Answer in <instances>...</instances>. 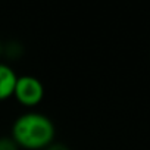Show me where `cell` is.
I'll return each instance as SVG.
<instances>
[{"label":"cell","instance_id":"1","mask_svg":"<svg viewBox=\"0 0 150 150\" xmlns=\"http://www.w3.org/2000/svg\"><path fill=\"white\" fill-rule=\"evenodd\" d=\"M11 137L19 149L44 150L54 141L56 127L47 115L28 110L16 116L12 124Z\"/></svg>","mask_w":150,"mask_h":150},{"label":"cell","instance_id":"5","mask_svg":"<svg viewBox=\"0 0 150 150\" xmlns=\"http://www.w3.org/2000/svg\"><path fill=\"white\" fill-rule=\"evenodd\" d=\"M0 150H19V147L11 135H2L0 137Z\"/></svg>","mask_w":150,"mask_h":150},{"label":"cell","instance_id":"4","mask_svg":"<svg viewBox=\"0 0 150 150\" xmlns=\"http://www.w3.org/2000/svg\"><path fill=\"white\" fill-rule=\"evenodd\" d=\"M22 54H24V46L19 41L12 40V41H8L3 44V56H6L8 59L18 60Z\"/></svg>","mask_w":150,"mask_h":150},{"label":"cell","instance_id":"2","mask_svg":"<svg viewBox=\"0 0 150 150\" xmlns=\"http://www.w3.org/2000/svg\"><path fill=\"white\" fill-rule=\"evenodd\" d=\"M44 93H46L44 86L37 77H34V75H22L16 80L13 97L21 106L31 109L43 102Z\"/></svg>","mask_w":150,"mask_h":150},{"label":"cell","instance_id":"6","mask_svg":"<svg viewBox=\"0 0 150 150\" xmlns=\"http://www.w3.org/2000/svg\"><path fill=\"white\" fill-rule=\"evenodd\" d=\"M44 150H71L66 144H63V143H57V141H53L50 146H47Z\"/></svg>","mask_w":150,"mask_h":150},{"label":"cell","instance_id":"7","mask_svg":"<svg viewBox=\"0 0 150 150\" xmlns=\"http://www.w3.org/2000/svg\"><path fill=\"white\" fill-rule=\"evenodd\" d=\"M3 56V43H2V40H0V57Z\"/></svg>","mask_w":150,"mask_h":150},{"label":"cell","instance_id":"3","mask_svg":"<svg viewBox=\"0 0 150 150\" xmlns=\"http://www.w3.org/2000/svg\"><path fill=\"white\" fill-rule=\"evenodd\" d=\"M16 80L18 75L15 69L6 62H0V102L13 97Z\"/></svg>","mask_w":150,"mask_h":150}]
</instances>
